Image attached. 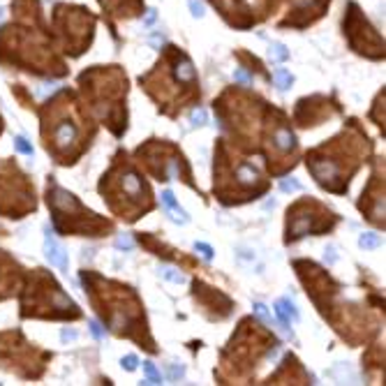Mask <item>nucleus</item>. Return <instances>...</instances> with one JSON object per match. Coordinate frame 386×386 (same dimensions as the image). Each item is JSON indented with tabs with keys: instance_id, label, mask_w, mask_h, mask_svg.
<instances>
[{
	"instance_id": "obj_1",
	"label": "nucleus",
	"mask_w": 386,
	"mask_h": 386,
	"mask_svg": "<svg viewBox=\"0 0 386 386\" xmlns=\"http://www.w3.org/2000/svg\"><path fill=\"white\" fill-rule=\"evenodd\" d=\"M44 245H46V257H49V262L56 264L61 271H67V255L62 252V247L56 243V238H53L51 231H46V236H44Z\"/></svg>"
},
{
	"instance_id": "obj_2",
	"label": "nucleus",
	"mask_w": 386,
	"mask_h": 386,
	"mask_svg": "<svg viewBox=\"0 0 386 386\" xmlns=\"http://www.w3.org/2000/svg\"><path fill=\"white\" fill-rule=\"evenodd\" d=\"M162 203H164V206H167L169 211L174 213V220L176 222H187V215H185V211L183 208H181V206H178V203H176V199H174V192H171V190H164V192H162Z\"/></svg>"
},
{
	"instance_id": "obj_3",
	"label": "nucleus",
	"mask_w": 386,
	"mask_h": 386,
	"mask_svg": "<svg viewBox=\"0 0 386 386\" xmlns=\"http://www.w3.org/2000/svg\"><path fill=\"white\" fill-rule=\"evenodd\" d=\"M176 74H178V79H183V81H194V67H192V62L187 61L185 56H181V65L176 67Z\"/></svg>"
},
{
	"instance_id": "obj_4",
	"label": "nucleus",
	"mask_w": 386,
	"mask_h": 386,
	"mask_svg": "<svg viewBox=\"0 0 386 386\" xmlns=\"http://www.w3.org/2000/svg\"><path fill=\"white\" fill-rule=\"evenodd\" d=\"M275 146L280 150H287L294 146V134L289 130H278L275 132Z\"/></svg>"
},
{
	"instance_id": "obj_5",
	"label": "nucleus",
	"mask_w": 386,
	"mask_h": 386,
	"mask_svg": "<svg viewBox=\"0 0 386 386\" xmlns=\"http://www.w3.org/2000/svg\"><path fill=\"white\" fill-rule=\"evenodd\" d=\"M162 278L169 282H174V284H185V275L178 268H174V266H162Z\"/></svg>"
},
{
	"instance_id": "obj_6",
	"label": "nucleus",
	"mask_w": 386,
	"mask_h": 386,
	"mask_svg": "<svg viewBox=\"0 0 386 386\" xmlns=\"http://www.w3.org/2000/svg\"><path fill=\"white\" fill-rule=\"evenodd\" d=\"M379 236L377 234H372V231H366V234H361L359 236V245L363 247V250H377L379 247Z\"/></svg>"
},
{
	"instance_id": "obj_7",
	"label": "nucleus",
	"mask_w": 386,
	"mask_h": 386,
	"mask_svg": "<svg viewBox=\"0 0 386 386\" xmlns=\"http://www.w3.org/2000/svg\"><path fill=\"white\" fill-rule=\"evenodd\" d=\"M275 317H278V319H280L282 328H284V331H287V333H289V338H291V328H289V324H291V317L287 315V310H284V307H282V303H280V301H278V303H275Z\"/></svg>"
},
{
	"instance_id": "obj_8",
	"label": "nucleus",
	"mask_w": 386,
	"mask_h": 386,
	"mask_svg": "<svg viewBox=\"0 0 386 386\" xmlns=\"http://www.w3.org/2000/svg\"><path fill=\"white\" fill-rule=\"evenodd\" d=\"M275 83H278L280 90H287V88L294 83V77H291L287 70H278V72H275Z\"/></svg>"
},
{
	"instance_id": "obj_9",
	"label": "nucleus",
	"mask_w": 386,
	"mask_h": 386,
	"mask_svg": "<svg viewBox=\"0 0 386 386\" xmlns=\"http://www.w3.org/2000/svg\"><path fill=\"white\" fill-rule=\"evenodd\" d=\"M143 372H146V377H148V384H162V377H160L158 368H155L150 361H143Z\"/></svg>"
},
{
	"instance_id": "obj_10",
	"label": "nucleus",
	"mask_w": 386,
	"mask_h": 386,
	"mask_svg": "<svg viewBox=\"0 0 386 386\" xmlns=\"http://www.w3.org/2000/svg\"><path fill=\"white\" fill-rule=\"evenodd\" d=\"M194 252H199L206 262H211L213 257H215V250H213L208 243H202V241H197V243H194Z\"/></svg>"
},
{
	"instance_id": "obj_11",
	"label": "nucleus",
	"mask_w": 386,
	"mask_h": 386,
	"mask_svg": "<svg viewBox=\"0 0 386 386\" xmlns=\"http://www.w3.org/2000/svg\"><path fill=\"white\" fill-rule=\"evenodd\" d=\"M116 247L127 252V250H132V247H134V241H132V238L127 236V234H121V236L116 238Z\"/></svg>"
},
{
	"instance_id": "obj_12",
	"label": "nucleus",
	"mask_w": 386,
	"mask_h": 386,
	"mask_svg": "<svg viewBox=\"0 0 386 386\" xmlns=\"http://www.w3.org/2000/svg\"><path fill=\"white\" fill-rule=\"evenodd\" d=\"M190 121H192V125H206L208 123V116H206L203 109H194L192 114H190Z\"/></svg>"
},
{
	"instance_id": "obj_13",
	"label": "nucleus",
	"mask_w": 386,
	"mask_h": 386,
	"mask_svg": "<svg viewBox=\"0 0 386 386\" xmlns=\"http://www.w3.org/2000/svg\"><path fill=\"white\" fill-rule=\"evenodd\" d=\"M14 146H17L19 153H23V155H33V146H30L23 137H17V139H14Z\"/></svg>"
},
{
	"instance_id": "obj_14",
	"label": "nucleus",
	"mask_w": 386,
	"mask_h": 386,
	"mask_svg": "<svg viewBox=\"0 0 386 386\" xmlns=\"http://www.w3.org/2000/svg\"><path fill=\"white\" fill-rule=\"evenodd\" d=\"M280 190L282 192H296V190H301V183L294 181V178H284L280 183Z\"/></svg>"
},
{
	"instance_id": "obj_15",
	"label": "nucleus",
	"mask_w": 386,
	"mask_h": 386,
	"mask_svg": "<svg viewBox=\"0 0 386 386\" xmlns=\"http://www.w3.org/2000/svg\"><path fill=\"white\" fill-rule=\"evenodd\" d=\"M280 303H282V307L287 310V315L291 317V322H296V319H299V310L294 307V303H291V301H287V299H280Z\"/></svg>"
},
{
	"instance_id": "obj_16",
	"label": "nucleus",
	"mask_w": 386,
	"mask_h": 386,
	"mask_svg": "<svg viewBox=\"0 0 386 386\" xmlns=\"http://www.w3.org/2000/svg\"><path fill=\"white\" fill-rule=\"evenodd\" d=\"M238 176H241V181H243V183H250V181H255V178H257V171L252 167H243L241 171H238Z\"/></svg>"
},
{
	"instance_id": "obj_17",
	"label": "nucleus",
	"mask_w": 386,
	"mask_h": 386,
	"mask_svg": "<svg viewBox=\"0 0 386 386\" xmlns=\"http://www.w3.org/2000/svg\"><path fill=\"white\" fill-rule=\"evenodd\" d=\"M88 328H90V333H93V338H95V340H102V338H104V333H102V326L97 324L95 319H90V322H88Z\"/></svg>"
},
{
	"instance_id": "obj_18",
	"label": "nucleus",
	"mask_w": 386,
	"mask_h": 386,
	"mask_svg": "<svg viewBox=\"0 0 386 386\" xmlns=\"http://www.w3.org/2000/svg\"><path fill=\"white\" fill-rule=\"evenodd\" d=\"M273 56H275V61H287L289 58V53L282 44H273Z\"/></svg>"
},
{
	"instance_id": "obj_19",
	"label": "nucleus",
	"mask_w": 386,
	"mask_h": 386,
	"mask_svg": "<svg viewBox=\"0 0 386 386\" xmlns=\"http://www.w3.org/2000/svg\"><path fill=\"white\" fill-rule=\"evenodd\" d=\"M121 363H123L125 370H130V372H132V370H137V363H139V359H137L134 354H127V356H125Z\"/></svg>"
},
{
	"instance_id": "obj_20",
	"label": "nucleus",
	"mask_w": 386,
	"mask_h": 386,
	"mask_svg": "<svg viewBox=\"0 0 386 386\" xmlns=\"http://www.w3.org/2000/svg\"><path fill=\"white\" fill-rule=\"evenodd\" d=\"M234 79L241 81V83H252V77H250L245 70H236L234 72Z\"/></svg>"
},
{
	"instance_id": "obj_21",
	"label": "nucleus",
	"mask_w": 386,
	"mask_h": 386,
	"mask_svg": "<svg viewBox=\"0 0 386 386\" xmlns=\"http://www.w3.org/2000/svg\"><path fill=\"white\" fill-rule=\"evenodd\" d=\"M255 315L262 317V319H266V322L271 319V315H268V310H266V305H264V303H255Z\"/></svg>"
},
{
	"instance_id": "obj_22",
	"label": "nucleus",
	"mask_w": 386,
	"mask_h": 386,
	"mask_svg": "<svg viewBox=\"0 0 386 386\" xmlns=\"http://www.w3.org/2000/svg\"><path fill=\"white\" fill-rule=\"evenodd\" d=\"M324 259H326L328 264H335V262H338V255H335V247H333V245H328V247L324 250Z\"/></svg>"
},
{
	"instance_id": "obj_23",
	"label": "nucleus",
	"mask_w": 386,
	"mask_h": 386,
	"mask_svg": "<svg viewBox=\"0 0 386 386\" xmlns=\"http://www.w3.org/2000/svg\"><path fill=\"white\" fill-rule=\"evenodd\" d=\"M183 375H185L183 366H171V368H169V377L171 379H178V377H183Z\"/></svg>"
},
{
	"instance_id": "obj_24",
	"label": "nucleus",
	"mask_w": 386,
	"mask_h": 386,
	"mask_svg": "<svg viewBox=\"0 0 386 386\" xmlns=\"http://www.w3.org/2000/svg\"><path fill=\"white\" fill-rule=\"evenodd\" d=\"M190 9H192L194 17H203V7L199 5V2H194V0H190Z\"/></svg>"
},
{
	"instance_id": "obj_25",
	"label": "nucleus",
	"mask_w": 386,
	"mask_h": 386,
	"mask_svg": "<svg viewBox=\"0 0 386 386\" xmlns=\"http://www.w3.org/2000/svg\"><path fill=\"white\" fill-rule=\"evenodd\" d=\"M61 338L65 340V343H67V340H77V331H67V328H65V331L61 333Z\"/></svg>"
}]
</instances>
